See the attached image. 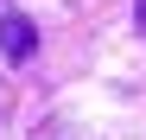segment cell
Instances as JSON below:
<instances>
[{"instance_id": "cell-1", "label": "cell", "mask_w": 146, "mask_h": 140, "mask_svg": "<svg viewBox=\"0 0 146 140\" xmlns=\"http://www.w3.org/2000/svg\"><path fill=\"white\" fill-rule=\"evenodd\" d=\"M32 45H38L32 19H19V13H7V19H0V51H7L13 64H19V57H32Z\"/></svg>"}, {"instance_id": "cell-2", "label": "cell", "mask_w": 146, "mask_h": 140, "mask_svg": "<svg viewBox=\"0 0 146 140\" xmlns=\"http://www.w3.org/2000/svg\"><path fill=\"white\" fill-rule=\"evenodd\" d=\"M140 26H146V0H140Z\"/></svg>"}]
</instances>
